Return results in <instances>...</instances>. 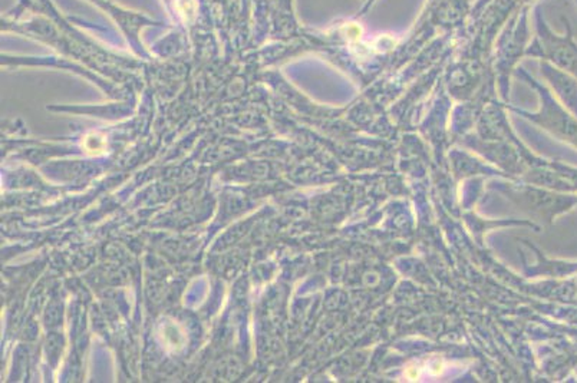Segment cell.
I'll return each mask as SVG.
<instances>
[{"instance_id": "cell-1", "label": "cell", "mask_w": 577, "mask_h": 383, "mask_svg": "<svg viewBox=\"0 0 577 383\" xmlns=\"http://www.w3.org/2000/svg\"><path fill=\"white\" fill-rule=\"evenodd\" d=\"M445 369H447V365H445L444 362L430 361L423 365H418L416 369H411L412 372H409L408 377H411V380H423L427 377H435V376H441Z\"/></svg>"}]
</instances>
